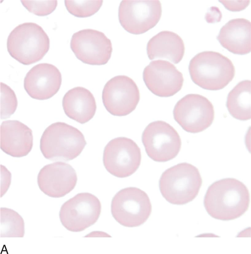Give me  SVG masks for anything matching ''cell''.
Wrapping results in <instances>:
<instances>
[{
  "label": "cell",
  "mask_w": 251,
  "mask_h": 254,
  "mask_svg": "<svg viewBox=\"0 0 251 254\" xmlns=\"http://www.w3.org/2000/svg\"><path fill=\"white\" fill-rule=\"evenodd\" d=\"M188 69L191 79L196 85L209 90L221 89L233 80L235 69L231 61L217 52L205 51L190 60Z\"/></svg>",
  "instance_id": "7a4b0ae2"
},
{
  "label": "cell",
  "mask_w": 251,
  "mask_h": 254,
  "mask_svg": "<svg viewBox=\"0 0 251 254\" xmlns=\"http://www.w3.org/2000/svg\"><path fill=\"white\" fill-rule=\"evenodd\" d=\"M21 2L29 12L41 16L51 13L55 10L57 5V0H21Z\"/></svg>",
  "instance_id": "d4e9b609"
},
{
  "label": "cell",
  "mask_w": 251,
  "mask_h": 254,
  "mask_svg": "<svg viewBox=\"0 0 251 254\" xmlns=\"http://www.w3.org/2000/svg\"><path fill=\"white\" fill-rule=\"evenodd\" d=\"M65 6L71 14L78 17L91 16L96 13L102 6L103 1L65 0Z\"/></svg>",
  "instance_id": "603a6c76"
},
{
  "label": "cell",
  "mask_w": 251,
  "mask_h": 254,
  "mask_svg": "<svg viewBox=\"0 0 251 254\" xmlns=\"http://www.w3.org/2000/svg\"><path fill=\"white\" fill-rule=\"evenodd\" d=\"M1 171L2 173L3 181L1 184V197L7 191L10 184L11 174L7 169L4 166L1 165Z\"/></svg>",
  "instance_id": "83f0119b"
},
{
  "label": "cell",
  "mask_w": 251,
  "mask_h": 254,
  "mask_svg": "<svg viewBox=\"0 0 251 254\" xmlns=\"http://www.w3.org/2000/svg\"><path fill=\"white\" fill-rule=\"evenodd\" d=\"M205 18L206 21L209 23L218 22L221 21L222 13L218 7L212 6L208 10Z\"/></svg>",
  "instance_id": "4316f807"
},
{
  "label": "cell",
  "mask_w": 251,
  "mask_h": 254,
  "mask_svg": "<svg viewBox=\"0 0 251 254\" xmlns=\"http://www.w3.org/2000/svg\"><path fill=\"white\" fill-rule=\"evenodd\" d=\"M102 99L107 110L111 114L122 116L136 108L140 99L139 89L135 82L124 75L109 80L103 89Z\"/></svg>",
  "instance_id": "7c38bea8"
},
{
  "label": "cell",
  "mask_w": 251,
  "mask_h": 254,
  "mask_svg": "<svg viewBox=\"0 0 251 254\" xmlns=\"http://www.w3.org/2000/svg\"><path fill=\"white\" fill-rule=\"evenodd\" d=\"M62 82L61 74L55 66L41 63L33 66L24 79V88L32 98L43 100L49 99L59 90Z\"/></svg>",
  "instance_id": "2e32d148"
},
{
  "label": "cell",
  "mask_w": 251,
  "mask_h": 254,
  "mask_svg": "<svg viewBox=\"0 0 251 254\" xmlns=\"http://www.w3.org/2000/svg\"><path fill=\"white\" fill-rule=\"evenodd\" d=\"M228 10L238 12L245 9L249 5L250 1H219Z\"/></svg>",
  "instance_id": "484cf974"
},
{
  "label": "cell",
  "mask_w": 251,
  "mask_h": 254,
  "mask_svg": "<svg viewBox=\"0 0 251 254\" xmlns=\"http://www.w3.org/2000/svg\"><path fill=\"white\" fill-rule=\"evenodd\" d=\"M143 81L148 89L160 97L173 96L181 89L184 81L182 74L169 61H152L144 69Z\"/></svg>",
  "instance_id": "5bb4252c"
},
{
  "label": "cell",
  "mask_w": 251,
  "mask_h": 254,
  "mask_svg": "<svg viewBox=\"0 0 251 254\" xmlns=\"http://www.w3.org/2000/svg\"><path fill=\"white\" fill-rule=\"evenodd\" d=\"M18 100L13 90L6 84L1 82V118H9L15 112Z\"/></svg>",
  "instance_id": "cb8c5ba5"
},
{
  "label": "cell",
  "mask_w": 251,
  "mask_h": 254,
  "mask_svg": "<svg viewBox=\"0 0 251 254\" xmlns=\"http://www.w3.org/2000/svg\"><path fill=\"white\" fill-rule=\"evenodd\" d=\"M202 182L198 169L190 164L182 162L163 172L159 185L162 195L167 202L172 204L182 205L196 198Z\"/></svg>",
  "instance_id": "3957f363"
},
{
  "label": "cell",
  "mask_w": 251,
  "mask_h": 254,
  "mask_svg": "<svg viewBox=\"0 0 251 254\" xmlns=\"http://www.w3.org/2000/svg\"><path fill=\"white\" fill-rule=\"evenodd\" d=\"M75 169L69 164L57 161L47 165L41 169L37 177L40 190L54 198L63 197L75 188L77 181Z\"/></svg>",
  "instance_id": "9a60e30c"
},
{
  "label": "cell",
  "mask_w": 251,
  "mask_h": 254,
  "mask_svg": "<svg viewBox=\"0 0 251 254\" xmlns=\"http://www.w3.org/2000/svg\"><path fill=\"white\" fill-rule=\"evenodd\" d=\"M49 47V39L47 33L34 22H25L17 26L11 32L7 41L10 55L24 65L41 60Z\"/></svg>",
  "instance_id": "5b68a950"
},
{
  "label": "cell",
  "mask_w": 251,
  "mask_h": 254,
  "mask_svg": "<svg viewBox=\"0 0 251 254\" xmlns=\"http://www.w3.org/2000/svg\"><path fill=\"white\" fill-rule=\"evenodd\" d=\"M175 121L186 131L198 133L208 128L214 120V112L211 102L198 94H188L175 104L173 111Z\"/></svg>",
  "instance_id": "9c48e42d"
},
{
  "label": "cell",
  "mask_w": 251,
  "mask_h": 254,
  "mask_svg": "<svg viewBox=\"0 0 251 254\" xmlns=\"http://www.w3.org/2000/svg\"><path fill=\"white\" fill-rule=\"evenodd\" d=\"M250 196L247 188L241 181L234 178H223L208 187L203 205L212 217L228 221L239 218L248 210Z\"/></svg>",
  "instance_id": "6da1fadb"
},
{
  "label": "cell",
  "mask_w": 251,
  "mask_h": 254,
  "mask_svg": "<svg viewBox=\"0 0 251 254\" xmlns=\"http://www.w3.org/2000/svg\"><path fill=\"white\" fill-rule=\"evenodd\" d=\"M184 42L176 33L171 31H161L148 42L147 52L150 60L163 59L175 64L182 59L185 53Z\"/></svg>",
  "instance_id": "ffe728a7"
},
{
  "label": "cell",
  "mask_w": 251,
  "mask_h": 254,
  "mask_svg": "<svg viewBox=\"0 0 251 254\" xmlns=\"http://www.w3.org/2000/svg\"><path fill=\"white\" fill-rule=\"evenodd\" d=\"M162 13L159 0H123L118 9V18L123 28L135 35L143 33L155 27Z\"/></svg>",
  "instance_id": "8fae6325"
},
{
  "label": "cell",
  "mask_w": 251,
  "mask_h": 254,
  "mask_svg": "<svg viewBox=\"0 0 251 254\" xmlns=\"http://www.w3.org/2000/svg\"><path fill=\"white\" fill-rule=\"evenodd\" d=\"M142 141L148 156L158 162H166L175 157L182 144L177 131L161 120L152 122L147 126L142 134Z\"/></svg>",
  "instance_id": "52a82bcc"
},
{
  "label": "cell",
  "mask_w": 251,
  "mask_h": 254,
  "mask_svg": "<svg viewBox=\"0 0 251 254\" xmlns=\"http://www.w3.org/2000/svg\"><path fill=\"white\" fill-rule=\"evenodd\" d=\"M87 144L82 133L63 122L53 123L43 132L40 149L44 157L51 161H68L78 156Z\"/></svg>",
  "instance_id": "277c9868"
},
{
  "label": "cell",
  "mask_w": 251,
  "mask_h": 254,
  "mask_svg": "<svg viewBox=\"0 0 251 254\" xmlns=\"http://www.w3.org/2000/svg\"><path fill=\"white\" fill-rule=\"evenodd\" d=\"M70 46L78 59L93 65L106 64L112 51L111 40L103 32L91 29H82L74 33Z\"/></svg>",
  "instance_id": "4fadbf2b"
},
{
  "label": "cell",
  "mask_w": 251,
  "mask_h": 254,
  "mask_svg": "<svg viewBox=\"0 0 251 254\" xmlns=\"http://www.w3.org/2000/svg\"><path fill=\"white\" fill-rule=\"evenodd\" d=\"M101 203L96 196L88 192L77 194L61 206L59 217L67 230L80 232L94 224L101 213Z\"/></svg>",
  "instance_id": "ba28073f"
},
{
  "label": "cell",
  "mask_w": 251,
  "mask_h": 254,
  "mask_svg": "<svg viewBox=\"0 0 251 254\" xmlns=\"http://www.w3.org/2000/svg\"><path fill=\"white\" fill-rule=\"evenodd\" d=\"M217 39L222 46L235 54L251 51V22L244 18L229 21L221 28Z\"/></svg>",
  "instance_id": "ac0fdd59"
},
{
  "label": "cell",
  "mask_w": 251,
  "mask_h": 254,
  "mask_svg": "<svg viewBox=\"0 0 251 254\" xmlns=\"http://www.w3.org/2000/svg\"><path fill=\"white\" fill-rule=\"evenodd\" d=\"M226 106L230 114L238 120L251 118V81L245 80L238 83L229 92Z\"/></svg>",
  "instance_id": "44dd1931"
},
{
  "label": "cell",
  "mask_w": 251,
  "mask_h": 254,
  "mask_svg": "<svg viewBox=\"0 0 251 254\" xmlns=\"http://www.w3.org/2000/svg\"><path fill=\"white\" fill-rule=\"evenodd\" d=\"M25 224L22 217L14 210L0 208V237H23Z\"/></svg>",
  "instance_id": "7402d4cb"
},
{
  "label": "cell",
  "mask_w": 251,
  "mask_h": 254,
  "mask_svg": "<svg viewBox=\"0 0 251 254\" xmlns=\"http://www.w3.org/2000/svg\"><path fill=\"white\" fill-rule=\"evenodd\" d=\"M62 104L66 116L81 124L91 120L96 109L93 95L88 89L82 87L69 90L63 97Z\"/></svg>",
  "instance_id": "d6986e66"
},
{
  "label": "cell",
  "mask_w": 251,
  "mask_h": 254,
  "mask_svg": "<svg viewBox=\"0 0 251 254\" xmlns=\"http://www.w3.org/2000/svg\"><path fill=\"white\" fill-rule=\"evenodd\" d=\"M0 147L11 156L20 157L26 156L33 146L32 130L17 120H8L1 125Z\"/></svg>",
  "instance_id": "e0dca14e"
},
{
  "label": "cell",
  "mask_w": 251,
  "mask_h": 254,
  "mask_svg": "<svg viewBox=\"0 0 251 254\" xmlns=\"http://www.w3.org/2000/svg\"><path fill=\"white\" fill-rule=\"evenodd\" d=\"M151 211V203L147 194L135 187L120 190L111 202L112 216L118 223L127 227L142 225L148 218Z\"/></svg>",
  "instance_id": "8992f818"
},
{
  "label": "cell",
  "mask_w": 251,
  "mask_h": 254,
  "mask_svg": "<svg viewBox=\"0 0 251 254\" xmlns=\"http://www.w3.org/2000/svg\"><path fill=\"white\" fill-rule=\"evenodd\" d=\"M140 149L131 139L118 137L110 141L104 149L103 160L106 170L119 178L134 173L141 163Z\"/></svg>",
  "instance_id": "30bf717a"
}]
</instances>
